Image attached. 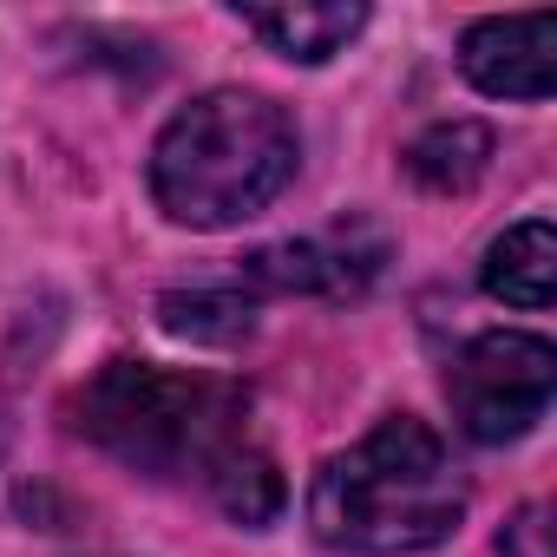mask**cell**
Masks as SVG:
<instances>
[{
    "instance_id": "cell-1",
    "label": "cell",
    "mask_w": 557,
    "mask_h": 557,
    "mask_svg": "<svg viewBox=\"0 0 557 557\" xmlns=\"http://www.w3.org/2000/svg\"><path fill=\"white\" fill-rule=\"evenodd\" d=\"M73 433L145 479H197L236 524L262 531L283 511V472L256 446L249 387L177 374L158 361H106L73 394Z\"/></svg>"
},
{
    "instance_id": "cell-2",
    "label": "cell",
    "mask_w": 557,
    "mask_h": 557,
    "mask_svg": "<svg viewBox=\"0 0 557 557\" xmlns=\"http://www.w3.org/2000/svg\"><path fill=\"white\" fill-rule=\"evenodd\" d=\"M466 518V472L453 466L446 440L413 420L387 413L361 446L335 453L309 479V531L348 557H413L459 531Z\"/></svg>"
},
{
    "instance_id": "cell-3",
    "label": "cell",
    "mask_w": 557,
    "mask_h": 557,
    "mask_svg": "<svg viewBox=\"0 0 557 557\" xmlns=\"http://www.w3.org/2000/svg\"><path fill=\"white\" fill-rule=\"evenodd\" d=\"M302 164L296 119L243 86L190 99L151 145V197L184 230H230L262 216Z\"/></svg>"
},
{
    "instance_id": "cell-4",
    "label": "cell",
    "mask_w": 557,
    "mask_h": 557,
    "mask_svg": "<svg viewBox=\"0 0 557 557\" xmlns=\"http://www.w3.org/2000/svg\"><path fill=\"white\" fill-rule=\"evenodd\" d=\"M550 394H557V348L544 335H524V329L472 335L446 368L453 420L479 446L524 440L550 413Z\"/></svg>"
},
{
    "instance_id": "cell-5",
    "label": "cell",
    "mask_w": 557,
    "mask_h": 557,
    "mask_svg": "<svg viewBox=\"0 0 557 557\" xmlns=\"http://www.w3.org/2000/svg\"><path fill=\"white\" fill-rule=\"evenodd\" d=\"M387 262V236L368 223H342L329 236L269 243L243 256V283L262 296H361Z\"/></svg>"
},
{
    "instance_id": "cell-6",
    "label": "cell",
    "mask_w": 557,
    "mask_h": 557,
    "mask_svg": "<svg viewBox=\"0 0 557 557\" xmlns=\"http://www.w3.org/2000/svg\"><path fill=\"white\" fill-rule=\"evenodd\" d=\"M459 73L485 99H550L557 86V14H492L459 40Z\"/></svg>"
},
{
    "instance_id": "cell-7",
    "label": "cell",
    "mask_w": 557,
    "mask_h": 557,
    "mask_svg": "<svg viewBox=\"0 0 557 557\" xmlns=\"http://www.w3.org/2000/svg\"><path fill=\"white\" fill-rule=\"evenodd\" d=\"M479 283H485V296L505 302V309H524V315L550 309V283H557V236H550V223H544V216L511 223V230L485 249Z\"/></svg>"
},
{
    "instance_id": "cell-8",
    "label": "cell",
    "mask_w": 557,
    "mask_h": 557,
    "mask_svg": "<svg viewBox=\"0 0 557 557\" xmlns=\"http://www.w3.org/2000/svg\"><path fill=\"white\" fill-rule=\"evenodd\" d=\"M236 21L269 47V53H283V60H302V66H322L335 60L361 27H368V8H236Z\"/></svg>"
},
{
    "instance_id": "cell-9",
    "label": "cell",
    "mask_w": 557,
    "mask_h": 557,
    "mask_svg": "<svg viewBox=\"0 0 557 557\" xmlns=\"http://www.w3.org/2000/svg\"><path fill=\"white\" fill-rule=\"evenodd\" d=\"M492 164V132L472 125V119H446V125H426L413 145H407V177L433 197H459L485 177Z\"/></svg>"
},
{
    "instance_id": "cell-10",
    "label": "cell",
    "mask_w": 557,
    "mask_h": 557,
    "mask_svg": "<svg viewBox=\"0 0 557 557\" xmlns=\"http://www.w3.org/2000/svg\"><path fill=\"white\" fill-rule=\"evenodd\" d=\"M158 322L184 342L230 348L256 329V302L243 289H171V296H158Z\"/></svg>"
},
{
    "instance_id": "cell-11",
    "label": "cell",
    "mask_w": 557,
    "mask_h": 557,
    "mask_svg": "<svg viewBox=\"0 0 557 557\" xmlns=\"http://www.w3.org/2000/svg\"><path fill=\"white\" fill-rule=\"evenodd\" d=\"M498 557H550V511L544 505H518L511 524L498 531Z\"/></svg>"
},
{
    "instance_id": "cell-12",
    "label": "cell",
    "mask_w": 557,
    "mask_h": 557,
    "mask_svg": "<svg viewBox=\"0 0 557 557\" xmlns=\"http://www.w3.org/2000/svg\"><path fill=\"white\" fill-rule=\"evenodd\" d=\"M0 446H8V420H0Z\"/></svg>"
}]
</instances>
